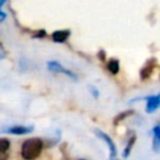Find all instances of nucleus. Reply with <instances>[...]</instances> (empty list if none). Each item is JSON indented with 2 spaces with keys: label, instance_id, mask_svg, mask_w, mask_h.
<instances>
[{
  "label": "nucleus",
  "instance_id": "0eeeda50",
  "mask_svg": "<svg viewBox=\"0 0 160 160\" xmlns=\"http://www.w3.org/2000/svg\"><path fill=\"white\" fill-rule=\"evenodd\" d=\"M108 70H109L111 74H118L119 70H120L119 60H116V59H110L109 62H108Z\"/></svg>",
  "mask_w": 160,
  "mask_h": 160
},
{
  "label": "nucleus",
  "instance_id": "9d476101",
  "mask_svg": "<svg viewBox=\"0 0 160 160\" xmlns=\"http://www.w3.org/2000/svg\"><path fill=\"white\" fill-rule=\"evenodd\" d=\"M135 140H136L135 136H131V138L129 139V141H128V144H126V148H125V150H124V152H122V156H124V158H128V156H129V154H130V151H131V149H132V146H134V144H135Z\"/></svg>",
  "mask_w": 160,
  "mask_h": 160
},
{
  "label": "nucleus",
  "instance_id": "6e6552de",
  "mask_svg": "<svg viewBox=\"0 0 160 160\" xmlns=\"http://www.w3.org/2000/svg\"><path fill=\"white\" fill-rule=\"evenodd\" d=\"M152 68H154V62H151V64H149V65H145V66L141 69V71H140V78H141L142 80L148 79V78L150 76L151 71H152Z\"/></svg>",
  "mask_w": 160,
  "mask_h": 160
},
{
  "label": "nucleus",
  "instance_id": "20e7f679",
  "mask_svg": "<svg viewBox=\"0 0 160 160\" xmlns=\"http://www.w3.org/2000/svg\"><path fill=\"white\" fill-rule=\"evenodd\" d=\"M4 132H8V134H14V135H25V134H29L32 131V126H24V125H14L11 128H8V129H4L1 130Z\"/></svg>",
  "mask_w": 160,
  "mask_h": 160
},
{
  "label": "nucleus",
  "instance_id": "423d86ee",
  "mask_svg": "<svg viewBox=\"0 0 160 160\" xmlns=\"http://www.w3.org/2000/svg\"><path fill=\"white\" fill-rule=\"evenodd\" d=\"M70 36V30H56L51 34L52 41L55 42H64Z\"/></svg>",
  "mask_w": 160,
  "mask_h": 160
},
{
  "label": "nucleus",
  "instance_id": "f03ea898",
  "mask_svg": "<svg viewBox=\"0 0 160 160\" xmlns=\"http://www.w3.org/2000/svg\"><path fill=\"white\" fill-rule=\"evenodd\" d=\"M46 65H48L49 71H51V72H60V74H64L65 76H68V78L72 79L74 81H76V80H78V75H76V74H74L71 70H69V69L64 68L60 62H58V61H55V60L49 61Z\"/></svg>",
  "mask_w": 160,
  "mask_h": 160
},
{
  "label": "nucleus",
  "instance_id": "1a4fd4ad",
  "mask_svg": "<svg viewBox=\"0 0 160 160\" xmlns=\"http://www.w3.org/2000/svg\"><path fill=\"white\" fill-rule=\"evenodd\" d=\"M152 132H154V149L158 150V148L160 146V124L154 128Z\"/></svg>",
  "mask_w": 160,
  "mask_h": 160
},
{
  "label": "nucleus",
  "instance_id": "2eb2a0df",
  "mask_svg": "<svg viewBox=\"0 0 160 160\" xmlns=\"http://www.w3.org/2000/svg\"><path fill=\"white\" fill-rule=\"evenodd\" d=\"M90 89H91V92L94 94V96H95V98H98V95H99V92L96 91V89H95V88H90Z\"/></svg>",
  "mask_w": 160,
  "mask_h": 160
},
{
  "label": "nucleus",
  "instance_id": "ddd939ff",
  "mask_svg": "<svg viewBox=\"0 0 160 160\" xmlns=\"http://www.w3.org/2000/svg\"><path fill=\"white\" fill-rule=\"evenodd\" d=\"M44 35H45V31H44V30H41V31H39L38 34H35V35H34V38H42Z\"/></svg>",
  "mask_w": 160,
  "mask_h": 160
},
{
  "label": "nucleus",
  "instance_id": "f3484780",
  "mask_svg": "<svg viewBox=\"0 0 160 160\" xmlns=\"http://www.w3.org/2000/svg\"><path fill=\"white\" fill-rule=\"evenodd\" d=\"M0 58H1V56H0Z\"/></svg>",
  "mask_w": 160,
  "mask_h": 160
},
{
  "label": "nucleus",
  "instance_id": "4468645a",
  "mask_svg": "<svg viewBox=\"0 0 160 160\" xmlns=\"http://www.w3.org/2000/svg\"><path fill=\"white\" fill-rule=\"evenodd\" d=\"M6 18V14L1 10V6H0V20H2V19H5Z\"/></svg>",
  "mask_w": 160,
  "mask_h": 160
},
{
  "label": "nucleus",
  "instance_id": "f257e3e1",
  "mask_svg": "<svg viewBox=\"0 0 160 160\" xmlns=\"http://www.w3.org/2000/svg\"><path fill=\"white\" fill-rule=\"evenodd\" d=\"M44 148V142L39 138H30L25 140L21 145V158L24 160H35L36 158L40 156L41 151Z\"/></svg>",
  "mask_w": 160,
  "mask_h": 160
},
{
  "label": "nucleus",
  "instance_id": "f8f14e48",
  "mask_svg": "<svg viewBox=\"0 0 160 160\" xmlns=\"http://www.w3.org/2000/svg\"><path fill=\"white\" fill-rule=\"evenodd\" d=\"M131 114H132V110H128V111H124V112L119 114V115L114 119V124H118L119 121H121L122 119H125L126 116H129V115H131Z\"/></svg>",
  "mask_w": 160,
  "mask_h": 160
},
{
  "label": "nucleus",
  "instance_id": "dca6fc26",
  "mask_svg": "<svg viewBox=\"0 0 160 160\" xmlns=\"http://www.w3.org/2000/svg\"><path fill=\"white\" fill-rule=\"evenodd\" d=\"M0 160H8V154H0Z\"/></svg>",
  "mask_w": 160,
  "mask_h": 160
},
{
  "label": "nucleus",
  "instance_id": "7ed1b4c3",
  "mask_svg": "<svg viewBox=\"0 0 160 160\" xmlns=\"http://www.w3.org/2000/svg\"><path fill=\"white\" fill-rule=\"evenodd\" d=\"M95 134L108 144V148H109V150H110V160H116L118 151H116V146H115L114 141L111 140V138H110L108 134H105V132H102V131H100V130H95Z\"/></svg>",
  "mask_w": 160,
  "mask_h": 160
},
{
  "label": "nucleus",
  "instance_id": "9b49d317",
  "mask_svg": "<svg viewBox=\"0 0 160 160\" xmlns=\"http://www.w3.org/2000/svg\"><path fill=\"white\" fill-rule=\"evenodd\" d=\"M10 149V141L5 138H0V154H6Z\"/></svg>",
  "mask_w": 160,
  "mask_h": 160
},
{
  "label": "nucleus",
  "instance_id": "39448f33",
  "mask_svg": "<svg viewBox=\"0 0 160 160\" xmlns=\"http://www.w3.org/2000/svg\"><path fill=\"white\" fill-rule=\"evenodd\" d=\"M159 106H160V94L154 95V96H149L146 99V111L148 112L155 111Z\"/></svg>",
  "mask_w": 160,
  "mask_h": 160
}]
</instances>
